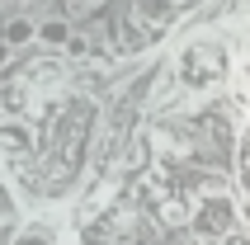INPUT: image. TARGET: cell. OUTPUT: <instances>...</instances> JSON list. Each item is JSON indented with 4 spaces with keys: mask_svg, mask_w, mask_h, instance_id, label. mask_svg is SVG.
I'll list each match as a JSON object with an SVG mask.
<instances>
[{
    "mask_svg": "<svg viewBox=\"0 0 250 245\" xmlns=\"http://www.w3.org/2000/svg\"><path fill=\"white\" fill-rule=\"evenodd\" d=\"M14 245H52V231L47 226H28V231L14 236Z\"/></svg>",
    "mask_w": 250,
    "mask_h": 245,
    "instance_id": "obj_3",
    "label": "cell"
},
{
    "mask_svg": "<svg viewBox=\"0 0 250 245\" xmlns=\"http://www.w3.org/2000/svg\"><path fill=\"white\" fill-rule=\"evenodd\" d=\"M161 222H189V203L166 198V203H161Z\"/></svg>",
    "mask_w": 250,
    "mask_h": 245,
    "instance_id": "obj_2",
    "label": "cell"
},
{
    "mask_svg": "<svg viewBox=\"0 0 250 245\" xmlns=\"http://www.w3.org/2000/svg\"><path fill=\"white\" fill-rule=\"evenodd\" d=\"M180 81L189 90H208V85L227 81V47L222 42H194L180 57Z\"/></svg>",
    "mask_w": 250,
    "mask_h": 245,
    "instance_id": "obj_1",
    "label": "cell"
},
{
    "mask_svg": "<svg viewBox=\"0 0 250 245\" xmlns=\"http://www.w3.org/2000/svg\"><path fill=\"white\" fill-rule=\"evenodd\" d=\"M175 5H189V0H175Z\"/></svg>",
    "mask_w": 250,
    "mask_h": 245,
    "instance_id": "obj_5",
    "label": "cell"
},
{
    "mask_svg": "<svg viewBox=\"0 0 250 245\" xmlns=\"http://www.w3.org/2000/svg\"><path fill=\"white\" fill-rule=\"evenodd\" d=\"M0 137L10 142V146H19V151H28V132L24 127H0Z\"/></svg>",
    "mask_w": 250,
    "mask_h": 245,
    "instance_id": "obj_4",
    "label": "cell"
}]
</instances>
